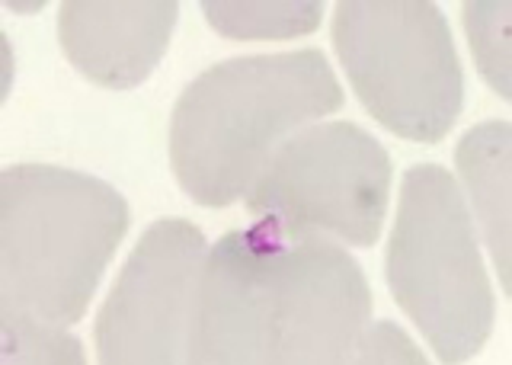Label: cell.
I'll return each instance as SVG.
<instances>
[{
    "label": "cell",
    "instance_id": "obj_3",
    "mask_svg": "<svg viewBox=\"0 0 512 365\" xmlns=\"http://www.w3.org/2000/svg\"><path fill=\"white\" fill-rule=\"evenodd\" d=\"M391 295L432 353L461 365L487 346L496 301L458 180L439 164L404 173L388 241Z\"/></svg>",
    "mask_w": 512,
    "mask_h": 365
},
{
    "label": "cell",
    "instance_id": "obj_10",
    "mask_svg": "<svg viewBox=\"0 0 512 365\" xmlns=\"http://www.w3.org/2000/svg\"><path fill=\"white\" fill-rule=\"evenodd\" d=\"M461 183L484 231L503 292L512 298V122H480L455 148Z\"/></svg>",
    "mask_w": 512,
    "mask_h": 365
},
{
    "label": "cell",
    "instance_id": "obj_9",
    "mask_svg": "<svg viewBox=\"0 0 512 365\" xmlns=\"http://www.w3.org/2000/svg\"><path fill=\"white\" fill-rule=\"evenodd\" d=\"M180 4H87L68 0L58 13V39L87 81L128 90L148 81L164 58Z\"/></svg>",
    "mask_w": 512,
    "mask_h": 365
},
{
    "label": "cell",
    "instance_id": "obj_11",
    "mask_svg": "<svg viewBox=\"0 0 512 365\" xmlns=\"http://www.w3.org/2000/svg\"><path fill=\"white\" fill-rule=\"evenodd\" d=\"M205 20L224 39H295L308 36L324 20V4H240V0H205Z\"/></svg>",
    "mask_w": 512,
    "mask_h": 365
},
{
    "label": "cell",
    "instance_id": "obj_1",
    "mask_svg": "<svg viewBox=\"0 0 512 365\" xmlns=\"http://www.w3.org/2000/svg\"><path fill=\"white\" fill-rule=\"evenodd\" d=\"M343 106V87L317 49L240 55L212 65L176 100L170 167L205 209H228L288 138Z\"/></svg>",
    "mask_w": 512,
    "mask_h": 365
},
{
    "label": "cell",
    "instance_id": "obj_8",
    "mask_svg": "<svg viewBox=\"0 0 512 365\" xmlns=\"http://www.w3.org/2000/svg\"><path fill=\"white\" fill-rule=\"evenodd\" d=\"M285 237L256 221L228 231L208 253L186 365H266L269 269Z\"/></svg>",
    "mask_w": 512,
    "mask_h": 365
},
{
    "label": "cell",
    "instance_id": "obj_14",
    "mask_svg": "<svg viewBox=\"0 0 512 365\" xmlns=\"http://www.w3.org/2000/svg\"><path fill=\"white\" fill-rule=\"evenodd\" d=\"M352 365H429V359L407 337L404 327H397L394 321H378L368 327Z\"/></svg>",
    "mask_w": 512,
    "mask_h": 365
},
{
    "label": "cell",
    "instance_id": "obj_2",
    "mask_svg": "<svg viewBox=\"0 0 512 365\" xmlns=\"http://www.w3.org/2000/svg\"><path fill=\"white\" fill-rule=\"evenodd\" d=\"M116 186L52 164L0 173V308L68 327L87 314L128 231Z\"/></svg>",
    "mask_w": 512,
    "mask_h": 365
},
{
    "label": "cell",
    "instance_id": "obj_12",
    "mask_svg": "<svg viewBox=\"0 0 512 365\" xmlns=\"http://www.w3.org/2000/svg\"><path fill=\"white\" fill-rule=\"evenodd\" d=\"M464 33L480 77L512 103V0L464 4Z\"/></svg>",
    "mask_w": 512,
    "mask_h": 365
},
{
    "label": "cell",
    "instance_id": "obj_7",
    "mask_svg": "<svg viewBox=\"0 0 512 365\" xmlns=\"http://www.w3.org/2000/svg\"><path fill=\"white\" fill-rule=\"evenodd\" d=\"M372 321L359 263L327 237L285 241L269 269L266 365H352Z\"/></svg>",
    "mask_w": 512,
    "mask_h": 365
},
{
    "label": "cell",
    "instance_id": "obj_13",
    "mask_svg": "<svg viewBox=\"0 0 512 365\" xmlns=\"http://www.w3.org/2000/svg\"><path fill=\"white\" fill-rule=\"evenodd\" d=\"M0 365H87V356L58 324L0 308Z\"/></svg>",
    "mask_w": 512,
    "mask_h": 365
},
{
    "label": "cell",
    "instance_id": "obj_6",
    "mask_svg": "<svg viewBox=\"0 0 512 365\" xmlns=\"http://www.w3.org/2000/svg\"><path fill=\"white\" fill-rule=\"evenodd\" d=\"M205 263V237L192 221H154L96 314L100 365H186Z\"/></svg>",
    "mask_w": 512,
    "mask_h": 365
},
{
    "label": "cell",
    "instance_id": "obj_4",
    "mask_svg": "<svg viewBox=\"0 0 512 365\" xmlns=\"http://www.w3.org/2000/svg\"><path fill=\"white\" fill-rule=\"evenodd\" d=\"M333 45L368 116L397 138L436 145L464 106V71L445 13L426 0H346Z\"/></svg>",
    "mask_w": 512,
    "mask_h": 365
},
{
    "label": "cell",
    "instance_id": "obj_5",
    "mask_svg": "<svg viewBox=\"0 0 512 365\" xmlns=\"http://www.w3.org/2000/svg\"><path fill=\"white\" fill-rule=\"evenodd\" d=\"M391 196V157L352 122L308 125L272 154L244 196L247 212L285 241L327 237L372 247Z\"/></svg>",
    "mask_w": 512,
    "mask_h": 365
}]
</instances>
